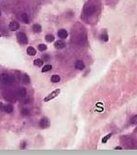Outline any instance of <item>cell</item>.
<instances>
[{
    "label": "cell",
    "instance_id": "7a4b0ae2",
    "mask_svg": "<svg viewBox=\"0 0 137 155\" xmlns=\"http://www.w3.org/2000/svg\"><path fill=\"white\" fill-rule=\"evenodd\" d=\"M16 38H17L18 42L22 45H25L28 44L27 36L24 32H18L16 34Z\"/></svg>",
    "mask_w": 137,
    "mask_h": 155
},
{
    "label": "cell",
    "instance_id": "cb8c5ba5",
    "mask_svg": "<svg viewBox=\"0 0 137 155\" xmlns=\"http://www.w3.org/2000/svg\"><path fill=\"white\" fill-rule=\"evenodd\" d=\"M111 136H112L111 133H109V134H107V135H106V136H104V137L102 138V140H101L102 143H106L109 140L110 138L111 137Z\"/></svg>",
    "mask_w": 137,
    "mask_h": 155
},
{
    "label": "cell",
    "instance_id": "30bf717a",
    "mask_svg": "<svg viewBox=\"0 0 137 155\" xmlns=\"http://www.w3.org/2000/svg\"><path fill=\"white\" fill-rule=\"evenodd\" d=\"M21 81L24 84H29L30 83V77L29 76V75L27 74V73H23L21 76Z\"/></svg>",
    "mask_w": 137,
    "mask_h": 155
},
{
    "label": "cell",
    "instance_id": "2e32d148",
    "mask_svg": "<svg viewBox=\"0 0 137 155\" xmlns=\"http://www.w3.org/2000/svg\"><path fill=\"white\" fill-rule=\"evenodd\" d=\"M43 63H44V62L41 58H37L34 60V65L38 66V67H42L43 65Z\"/></svg>",
    "mask_w": 137,
    "mask_h": 155
},
{
    "label": "cell",
    "instance_id": "f1b7e54d",
    "mask_svg": "<svg viewBox=\"0 0 137 155\" xmlns=\"http://www.w3.org/2000/svg\"><path fill=\"white\" fill-rule=\"evenodd\" d=\"M1 34H0V37H1Z\"/></svg>",
    "mask_w": 137,
    "mask_h": 155
},
{
    "label": "cell",
    "instance_id": "7c38bea8",
    "mask_svg": "<svg viewBox=\"0 0 137 155\" xmlns=\"http://www.w3.org/2000/svg\"><path fill=\"white\" fill-rule=\"evenodd\" d=\"M75 68L79 70H82L85 68V64L82 60H77L75 63Z\"/></svg>",
    "mask_w": 137,
    "mask_h": 155
},
{
    "label": "cell",
    "instance_id": "ffe728a7",
    "mask_svg": "<svg viewBox=\"0 0 137 155\" xmlns=\"http://www.w3.org/2000/svg\"><path fill=\"white\" fill-rule=\"evenodd\" d=\"M52 68H53V67H52L51 65L47 64V65H45V66H44L43 67L42 69V71L43 73L47 72V71H49L50 70H51Z\"/></svg>",
    "mask_w": 137,
    "mask_h": 155
},
{
    "label": "cell",
    "instance_id": "9a60e30c",
    "mask_svg": "<svg viewBox=\"0 0 137 155\" xmlns=\"http://www.w3.org/2000/svg\"><path fill=\"white\" fill-rule=\"evenodd\" d=\"M32 31L34 32L39 33L42 31V26H40V24H34L32 26Z\"/></svg>",
    "mask_w": 137,
    "mask_h": 155
},
{
    "label": "cell",
    "instance_id": "9c48e42d",
    "mask_svg": "<svg viewBox=\"0 0 137 155\" xmlns=\"http://www.w3.org/2000/svg\"><path fill=\"white\" fill-rule=\"evenodd\" d=\"M58 36H59L60 38H61V39H66V38H67L68 32L66 29H60L58 31Z\"/></svg>",
    "mask_w": 137,
    "mask_h": 155
},
{
    "label": "cell",
    "instance_id": "5b68a950",
    "mask_svg": "<svg viewBox=\"0 0 137 155\" xmlns=\"http://www.w3.org/2000/svg\"><path fill=\"white\" fill-rule=\"evenodd\" d=\"M50 121L49 119L46 117H42L40 119V123H39V126L42 129H45L50 127Z\"/></svg>",
    "mask_w": 137,
    "mask_h": 155
},
{
    "label": "cell",
    "instance_id": "d4e9b609",
    "mask_svg": "<svg viewBox=\"0 0 137 155\" xmlns=\"http://www.w3.org/2000/svg\"><path fill=\"white\" fill-rule=\"evenodd\" d=\"M101 38L103 42H107L108 40H109V36H108L107 33V32H103V34H101Z\"/></svg>",
    "mask_w": 137,
    "mask_h": 155
},
{
    "label": "cell",
    "instance_id": "d6986e66",
    "mask_svg": "<svg viewBox=\"0 0 137 155\" xmlns=\"http://www.w3.org/2000/svg\"><path fill=\"white\" fill-rule=\"evenodd\" d=\"M45 40L47 41V42H53V41L54 40V36H53V34H47L46 36H45Z\"/></svg>",
    "mask_w": 137,
    "mask_h": 155
},
{
    "label": "cell",
    "instance_id": "5bb4252c",
    "mask_svg": "<svg viewBox=\"0 0 137 155\" xmlns=\"http://www.w3.org/2000/svg\"><path fill=\"white\" fill-rule=\"evenodd\" d=\"M21 21L24 24H27L29 23V16L27 15V14H26V13H23V14H21Z\"/></svg>",
    "mask_w": 137,
    "mask_h": 155
},
{
    "label": "cell",
    "instance_id": "6da1fadb",
    "mask_svg": "<svg viewBox=\"0 0 137 155\" xmlns=\"http://www.w3.org/2000/svg\"><path fill=\"white\" fill-rule=\"evenodd\" d=\"M15 77L12 75L7 73H1L0 74V83L5 85H10L14 83Z\"/></svg>",
    "mask_w": 137,
    "mask_h": 155
},
{
    "label": "cell",
    "instance_id": "ac0fdd59",
    "mask_svg": "<svg viewBox=\"0 0 137 155\" xmlns=\"http://www.w3.org/2000/svg\"><path fill=\"white\" fill-rule=\"evenodd\" d=\"M86 40V36L84 34H81L78 37V42L80 44H83Z\"/></svg>",
    "mask_w": 137,
    "mask_h": 155
},
{
    "label": "cell",
    "instance_id": "484cf974",
    "mask_svg": "<svg viewBox=\"0 0 137 155\" xmlns=\"http://www.w3.org/2000/svg\"><path fill=\"white\" fill-rule=\"evenodd\" d=\"M43 58L44 60L45 61H48L49 59H50V57H49L48 55H43Z\"/></svg>",
    "mask_w": 137,
    "mask_h": 155
},
{
    "label": "cell",
    "instance_id": "3957f363",
    "mask_svg": "<svg viewBox=\"0 0 137 155\" xmlns=\"http://www.w3.org/2000/svg\"><path fill=\"white\" fill-rule=\"evenodd\" d=\"M96 10H97L96 6L94 5H91L86 6L85 7L84 13L87 16H91L95 14V13L96 12Z\"/></svg>",
    "mask_w": 137,
    "mask_h": 155
},
{
    "label": "cell",
    "instance_id": "4fadbf2b",
    "mask_svg": "<svg viewBox=\"0 0 137 155\" xmlns=\"http://www.w3.org/2000/svg\"><path fill=\"white\" fill-rule=\"evenodd\" d=\"M27 53L30 56H34L36 55V50L35 49V48H34L32 46H29L27 47Z\"/></svg>",
    "mask_w": 137,
    "mask_h": 155
},
{
    "label": "cell",
    "instance_id": "e0dca14e",
    "mask_svg": "<svg viewBox=\"0 0 137 155\" xmlns=\"http://www.w3.org/2000/svg\"><path fill=\"white\" fill-rule=\"evenodd\" d=\"M60 77L58 75H54L51 77V81L53 83H58L60 81Z\"/></svg>",
    "mask_w": 137,
    "mask_h": 155
},
{
    "label": "cell",
    "instance_id": "8fae6325",
    "mask_svg": "<svg viewBox=\"0 0 137 155\" xmlns=\"http://www.w3.org/2000/svg\"><path fill=\"white\" fill-rule=\"evenodd\" d=\"M3 110L5 112L8 113V114H10V113H12L14 110V107L12 104H6V105H5L3 107Z\"/></svg>",
    "mask_w": 137,
    "mask_h": 155
},
{
    "label": "cell",
    "instance_id": "83f0119b",
    "mask_svg": "<svg viewBox=\"0 0 137 155\" xmlns=\"http://www.w3.org/2000/svg\"><path fill=\"white\" fill-rule=\"evenodd\" d=\"M1 10H0V16H1Z\"/></svg>",
    "mask_w": 137,
    "mask_h": 155
},
{
    "label": "cell",
    "instance_id": "8992f818",
    "mask_svg": "<svg viewBox=\"0 0 137 155\" xmlns=\"http://www.w3.org/2000/svg\"><path fill=\"white\" fill-rule=\"evenodd\" d=\"M19 24L18 23L17 21H12L10 22V24L9 25V28L10 31H16L17 30L19 29Z\"/></svg>",
    "mask_w": 137,
    "mask_h": 155
},
{
    "label": "cell",
    "instance_id": "ba28073f",
    "mask_svg": "<svg viewBox=\"0 0 137 155\" xmlns=\"http://www.w3.org/2000/svg\"><path fill=\"white\" fill-rule=\"evenodd\" d=\"M66 42H63V40H57L56 42H55L54 43V47L57 49H62L64 47H66Z\"/></svg>",
    "mask_w": 137,
    "mask_h": 155
},
{
    "label": "cell",
    "instance_id": "44dd1931",
    "mask_svg": "<svg viewBox=\"0 0 137 155\" xmlns=\"http://www.w3.org/2000/svg\"><path fill=\"white\" fill-rule=\"evenodd\" d=\"M29 113H30V111L28 108H23L21 109V114L22 116H29Z\"/></svg>",
    "mask_w": 137,
    "mask_h": 155
},
{
    "label": "cell",
    "instance_id": "7402d4cb",
    "mask_svg": "<svg viewBox=\"0 0 137 155\" xmlns=\"http://www.w3.org/2000/svg\"><path fill=\"white\" fill-rule=\"evenodd\" d=\"M38 49L40 51H45V50H47V46L45 44H41L38 45Z\"/></svg>",
    "mask_w": 137,
    "mask_h": 155
},
{
    "label": "cell",
    "instance_id": "277c9868",
    "mask_svg": "<svg viewBox=\"0 0 137 155\" xmlns=\"http://www.w3.org/2000/svg\"><path fill=\"white\" fill-rule=\"evenodd\" d=\"M60 91H61L60 89H56L53 91L51 94H49L48 96H46L44 98V102H49L51 100H53V99L56 98L57 96H59V94H60Z\"/></svg>",
    "mask_w": 137,
    "mask_h": 155
},
{
    "label": "cell",
    "instance_id": "603a6c76",
    "mask_svg": "<svg viewBox=\"0 0 137 155\" xmlns=\"http://www.w3.org/2000/svg\"><path fill=\"white\" fill-rule=\"evenodd\" d=\"M130 123L133 125H137V115H135L134 116L131 117L130 119Z\"/></svg>",
    "mask_w": 137,
    "mask_h": 155
},
{
    "label": "cell",
    "instance_id": "52a82bcc",
    "mask_svg": "<svg viewBox=\"0 0 137 155\" xmlns=\"http://www.w3.org/2000/svg\"><path fill=\"white\" fill-rule=\"evenodd\" d=\"M16 94L20 97H25L26 96H27V90L24 87H20L17 90Z\"/></svg>",
    "mask_w": 137,
    "mask_h": 155
},
{
    "label": "cell",
    "instance_id": "4316f807",
    "mask_svg": "<svg viewBox=\"0 0 137 155\" xmlns=\"http://www.w3.org/2000/svg\"><path fill=\"white\" fill-rule=\"evenodd\" d=\"M122 149V147H117L115 148V149Z\"/></svg>",
    "mask_w": 137,
    "mask_h": 155
}]
</instances>
